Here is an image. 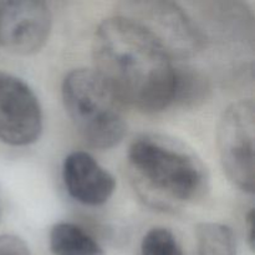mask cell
I'll list each match as a JSON object with an SVG mask.
<instances>
[{"label":"cell","mask_w":255,"mask_h":255,"mask_svg":"<svg viewBox=\"0 0 255 255\" xmlns=\"http://www.w3.org/2000/svg\"><path fill=\"white\" fill-rule=\"evenodd\" d=\"M95 71L122 105L159 112L174 102L177 67L139 25L121 15L104 20L92 44Z\"/></svg>","instance_id":"1"},{"label":"cell","mask_w":255,"mask_h":255,"mask_svg":"<svg viewBox=\"0 0 255 255\" xmlns=\"http://www.w3.org/2000/svg\"><path fill=\"white\" fill-rule=\"evenodd\" d=\"M127 163L137 193L154 208H179L201 199L208 189L203 162L186 144L164 134L134 138Z\"/></svg>","instance_id":"2"},{"label":"cell","mask_w":255,"mask_h":255,"mask_svg":"<svg viewBox=\"0 0 255 255\" xmlns=\"http://www.w3.org/2000/svg\"><path fill=\"white\" fill-rule=\"evenodd\" d=\"M62 101L77 133L92 148L109 149L127 131L122 104L91 69H75L62 82Z\"/></svg>","instance_id":"3"},{"label":"cell","mask_w":255,"mask_h":255,"mask_svg":"<svg viewBox=\"0 0 255 255\" xmlns=\"http://www.w3.org/2000/svg\"><path fill=\"white\" fill-rule=\"evenodd\" d=\"M119 15L146 30L172 60L191 57L201 50L203 41L201 30L176 2L127 1L121 4Z\"/></svg>","instance_id":"4"},{"label":"cell","mask_w":255,"mask_h":255,"mask_svg":"<svg viewBox=\"0 0 255 255\" xmlns=\"http://www.w3.org/2000/svg\"><path fill=\"white\" fill-rule=\"evenodd\" d=\"M255 109L251 100L234 102L223 112L217 144L229 181L247 193L254 192Z\"/></svg>","instance_id":"5"},{"label":"cell","mask_w":255,"mask_h":255,"mask_svg":"<svg viewBox=\"0 0 255 255\" xmlns=\"http://www.w3.org/2000/svg\"><path fill=\"white\" fill-rule=\"evenodd\" d=\"M42 132V111L36 95L22 80L0 71V141L29 146Z\"/></svg>","instance_id":"6"},{"label":"cell","mask_w":255,"mask_h":255,"mask_svg":"<svg viewBox=\"0 0 255 255\" xmlns=\"http://www.w3.org/2000/svg\"><path fill=\"white\" fill-rule=\"evenodd\" d=\"M51 12L37 0H0V45L15 54L39 51L51 31Z\"/></svg>","instance_id":"7"},{"label":"cell","mask_w":255,"mask_h":255,"mask_svg":"<svg viewBox=\"0 0 255 255\" xmlns=\"http://www.w3.org/2000/svg\"><path fill=\"white\" fill-rule=\"evenodd\" d=\"M62 179L70 196L85 206L105 204L116 189V179L90 153L71 152L62 164Z\"/></svg>","instance_id":"8"},{"label":"cell","mask_w":255,"mask_h":255,"mask_svg":"<svg viewBox=\"0 0 255 255\" xmlns=\"http://www.w3.org/2000/svg\"><path fill=\"white\" fill-rule=\"evenodd\" d=\"M49 243L54 255H105L94 237L81 227L66 222L52 227Z\"/></svg>","instance_id":"9"},{"label":"cell","mask_w":255,"mask_h":255,"mask_svg":"<svg viewBox=\"0 0 255 255\" xmlns=\"http://www.w3.org/2000/svg\"><path fill=\"white\" fill-rule=\"evenodd\" d=\"M198 255H237V242L228 226L207 222L196 229Z\"/></svg>","instance_id":"10"},{"label":"cell","mask_w":255,"mask_h":255,"mask_svg":"<svg viewBox=\"0 0 255 255\" xmlns=\"http://www.w3.org/2000/svg\"><path fill=\"white\" fill-rule=\"evenodd\" d=\"M207 90V82L201 75L188 69H177L174 102L194 105L197 101L204 99Z\"/></svg>","instance_id":"11"},{"label":"cell","mask_w":255,"mask_h":255,"mask_svg":"<svg viewBox=\"0 0 255 255\" xmlns=\"http://www.w3.org/2000/svg\"><path fill=\"white\" fill-rule=\"evenodd\" d=\"M141 255H183L176 237L166 228H152L142 239Z\"/></svg>","instance_id":"12"},{"label":"cell","mask_w":255,"mask_h":255,"mask_svg":"<svg viewBox=\"0 0 255 255\" xmlns=\"http://www.w3.org/2000/svg\"><path fill=\"white\" fill-rule=\"evenodd\" d=\"M0 255H31L26 243L12 234L0 236Z\"/></svg>","instance_id":"13"},{"label":"cell","mask_w":255,"mask_h":255,"mask_svg":"<svg viewBox=\"0 0 255 255\" xmlns=\"http://www.w3.org/2000/svg\"><path fill=\"white\" fill-rule=\"evenodd\" d=\"M254 221H255L254 209L251 208V211H249L248 214H247L246 227L247 229H248V243L252 251L254 249Z\"/></svg>","instance_id":"14"}]
</instances>
